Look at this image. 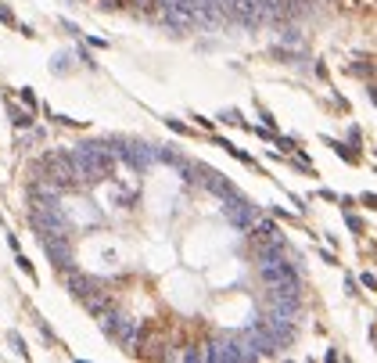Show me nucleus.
Masks as SVG:
<instances>
[{
  "mask_svg": "<svg viewBox=\"0 0 377 363\" xmlns=\"http://www.w3.org/2000/svg\"><path fill=\"white\" fill-rule=\"evenodd\" d=\"M72 155V166H76V176L86 180V184H101V180L112 176V166H115V155L108 144H79Z\"/></svg>",
  "mask_w": 377,
  "mask_h": 363,
  "instance_id": "1",
  "label": "nucleus"
},
{
  "mask_svg": "<svg viewBox=\"0 0 377 363\" xmlns=\"http://www.w3.org/2000/svg\"><path fill=\"white\" fill-rule=\"evenodd\" d=\"M29 223L40 238H61L69 234V220L61 212V205L54 198H43V202H33V212H29Z\"/></svg>",
  "mask_w": 377,
  "mask_h": 363,
  "instance_id": "2",
  "label": "nucleus"
},
{
  "mask_svg": "<svg viewBox=\"0 0 377 363\" xmlns=\"http://www.w3.org/2000/svg\"><path fill=\"white\" fill-rule=\"evenodd\" d=\"M36 169H40V173H47V176H40V180H51L58 190H69V187L79 184L76 166H72V155H69V151H47V155H43V162H40Z\"/></svg>",
  "mask_w": 377,
  "mask_h": 363,
  "instance_id": "3",
  "label": "nucleus"
},
{
  "mask_svg": "<svg viewBox=\"0 0 377 363\" xmlns=\"http://www.w3.org/2000/svg\"><path fill=\"white\" fill-rule=\"evenodd\" d=\"M43 252L51 256L54 266L65 270L69 262H72V241H69V234H61V238H43Z\"/></svg>",
  "mask_w": 377,
  "mask_h": 363,
  "instance_id": "4",
  "label": "nucleus"
},
{
  "mask_svg": "<svg viewBox=\"0 0 377 363\" xmlns=\"http://www.w3.org/2000/svg\"><path fill=\"white\" fill-rule=\"evenodd\" d=\"M65 280H69V288H72V295H76V298H83L90 288H94V277L76 274V270H69V266H65Z\"/></svg>",
  "mask_w": 377,
  "mask_h": 363,
  "instance_id": "5",
  "label": "nucleus"
},
{
  "mask_svg": "<svg viewBox=\"0 0 377 363\" xmlns=\"http://www.w3.org/2000/svg\"><path fill=\"white\" fill-rule=\"evenodd\" d=\"M122 155H126V162H130V166L148 169V148H144V144H133V148H126Z\"/></svg>",
  "mask_w": 377,
  "mask_h": 363,
  "instance_id": "6",
  "label": "nucleus"
},
{
  "mask_svg": "<svg viewBox=\"0 0 377 363\" xmlns=\"http://www.w3.org/2000/svg\"><path fill=\"white\" fill-rule=\"evenodd\" d=\"M130 4L137 7V11H144V15H154V11H158V0H130Z\"/></svg>",
  "mask_w": 377,
  "mask_h": 363,
  "instance_id": "7",
  "label": "nucleus"
},
{
  "mask_svg": "<svg viewBox=\"0 0 377 363\" xmlns=\"http://www.w3.org/2000/svg\"><path fill=\"white\" fill-rule=\"evenodd\" d=\"M11 115H15V126H29V115H25V112H18V108H15Z\"/></svg>",
  "mask_w": 377,
  "mask_h": 363,
  "instance_id": "8",
  "label": "nucleus"
},
{
  "mask_svg": "<svg viewBox=\"0 0 377 363\" xmlns=\"http://www.w3.org/2000/svg\"><path fill=\"white\" fill-rule=\"evenodd\" d=\"M284 43H298V29H288V33H284Z\"/></svg>",
  "mask_w": 377,
  "mask_h": 363,
  "instance_id": "9",
  "label": "nucleus"
}]
</instances>
